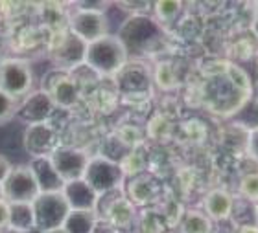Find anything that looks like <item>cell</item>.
Wrapping results in <instances>:
<instances>
[{
    "mask_svg": "<svg viewBox=\"0 0 258 233\" xmlns=\"http://www.w3.org/2000/svg\"><path fill=\"white\" fill-rule=\"evenodd\" d=\"M116 37L124 44L127 55H148L162 46L164 28L159 21L148 15H133L120 26Z\"/></svg>",
    "mask_w": 258,
    "mask_h": 233,
    "instance_id": "cell-1",
    "label": "cell"
},
{
    "mask_svg": "<svg viewBox=\"0 0 258 233\" xmlns=\"http://www.w3.org/2000/svg\"><path fill=\"white\" fill-rule=\"evenodd\" d=\"M127 63V52L116 35H105L87 44L85 61L92 72L102 75H116Z\"/></svg>",
    "mask_w": 258,
    "mask_h": 233,
    "instance_id": "cell-2",
    "label": "cell"
},
{
    "mask_svg": "<svg viewBox=\"0 0 258 233\" xmlns=\"http://www.w3.org/2000/svg\"><path fill=\"white\" fill-rule=\"evenodd\" d=\"M33 215H35V229L41 233H48L63 228L69 217L70 206L63 193H39L32 202Z\"/></svg>",
    "mask_w": 258,
    "mask_h": 233,
    "instance_id": "cell-3",
    "label": "cell"
},
{
    "mask_svg": "<svg viewBox=\"0 0 258 233\" xmlns=\"http://www.w3.org/2000/svg\"><path fill=\"white\" fill-rule=\"evenodd\" d=\"M124 175L125 171L120 164L103 158V156H96L89 160L83 180L102 196L118 189L120 184L124 182Z\"/></svg>",
    "mask_w": 258,
    "mask_h": 233,
    "instance_id": "cell-4",
    "label": "cell"
},
{
    "mask_svg": "<svg viewBox=\"0 0 258 233\" xmlns=\"http://www.w3.org/2000/svg\"><path fill=\"white\" fill-rule=\"evenodd\" d=\"M33 75L26 61L21 59H6L0 63V90L11 97H22L32 90Z\"/></svg>",
    "mask_w": 258,
    "mask_h": 233,
    "instance_id": "cell-5",
    "label": "cell"
},
{
    "mask_svg": "<svg viewBox=\"0 0 258 233\" xmlns=\"http://www.w3.org/2000/svg\"><path fill=\"white\" fill-rule=\"evenodd\" d=\"M2 187H4V200L8 204H19V202L32 204L41 193L35 176L28 165L13 167L8 178L2 182Z\"/></svg>",
    "mask_w": 258,
    "mask_h": 233,
    "instance_id": "cell-6",
    "label": "cell"
},
{
    "mask_svg": "<svg viewBox=\"0 0 258 233\" xmlns=\"http://www.w3.org/2000/svg\"><path fill=\"white\" fill-rule=\"evenodd\" d=\"M69 32L74 33L83 43H94L98 39L109 35V21L105 13L100 11L78 10L69 19Z\"/></svg>",
    "mask_w": 258,
    "mask_h": 233,
    "instance_id": "cell-7",
    "label": "cell"
},
{
    "mask_svg": "<svg viewBox=\"0 0 258 233\" xmlns=\"http://www.w3.org/2000/svg\"><path fill=\"white\" fill-rule=\"evenodd\" d=\"M50 160L54 164L57 175L63 178V182L80 180L85 175L89 156L83 151L69 145H59L54 153L50 154Z\"/></svg>",
    "mask_w": 258,
    "mask_h": 233,
    "instance_id": "cell-8",
    "label": "cell"
},
{
    "mask_svg": "<svg viewBox=\"0 0 258 233\" xmlns=\"http://www.w3.org/2000/svg\"><path fill=\"white\" fill-rule=\"evenodd\" d=\"M24 147L32 158H50V154L59 147L55 129L48 122L28 125L24 133Z\"/></svg>",
    "mask_w": 258,
    "mask_h": 233,
    "instance_id": "cell-9",
    "label": "cell"
},
{
    "mask_svg": "<svg viewBox=\"0 0 258 233\" xmlns=\"http://www.w3.org/2000/svg\"><path fill=\"white\" fill-rule=\"evenodd\" d=\"M55 108L54 99L50 97L46 90H35L24 97L21 105L17 106V116L28 125L35 123H46L52 118V112Z\"/></svg>",
    "mask_w": 258,
    "mask_h": 233,
    "instance_id": "cell-10",
    "label": "cell"
},
{
    "mask_svg": "<svg viewBox=\"0 0 258 233\" xmlns=\"http://www.w3.org/2000/svg\"><path fill=\"white\" fill-rule=\"evenodd\" d=\"M85 50L87 43H83L81 39H78L74 33H63L61 41L55 44L54 48V61L61 68V72H69V70L76 68L83 64L85 61Z\"/></svg>",
    "mask_w": 258,
    "mask_h": 233,
    "instance_id": "cell-11",
    "label": "cell"
},
{
    "mask_svg": "<svg viewBox=\"0 0 258 233\" xmlns=\"http://www.w3.org/2000/svg\"><path fill=\"white\" fill-rule=\"evenodd\" d=\"M69 202L70 209L76 211H94L98 209V202H100V195L87 184L83 178L80 180H70L64 182V187L61 191Z\"/></svg>",
    "mask_w": 258,
    "mask_h": 233,
    "instance_id": "cell-12",
    "label": "cell"
},
{
    "mask_svg": "<svg viewBox=\"0 0 258 233\" xmlns=\"http://www.w3.org/2000/svg\"><path fill=\"white\" fill-rule=\"evenodd\" d=\"M48 88H43L50 94V97L54 99L55 106L61 108H70L78 101V83L70 77L67 72L55 70L54 74L48 77Z\"/></svg>",
    "mask_w": 258,
    "mask_h": 233,
    "instance_id": "cell-13",
    "label": "cell"
},
{
    "mask_svg": "<svg viewBox=\"0 0 258 233\" xmlns=\"http://www.w3.org/2000/svg\"><path fill=\"white\" fill-rule=\"evenodd\" d=\"M28 167L32 169L41 193H59V191H63L64 182L57 175V171H55L50 158H32Z\"/></svg>",
    "mask_w": 258,
    "mask_h": 233,
    "instance_id": "cell-14",
    "label": "cell"
},
{
    "mask_svg": "<svg viewBox=\"0 0 258 233\" xmlns=\"http://www.w3.org/2000/svg\"><path fill=\"white\" fill-rule=\"evenodd\" d=\"M116 83L120 85V90L124 94H148L150 92V74L144 66L140 64H127L118 74H116Z\"/></svg>",
    "mask_w": 258,
    "mask_h": 233,
    "instance_id": "cell-15",
    "label": "cell"
},
{
    "mask_svg": "<svg viewBox=\"0 0 258 233\" xmlns=\"http://www.w3.org/2000/svg\"><path fill=\"white\" fill-rule=\"evenodd\" d=\"M232 207H234V198L231 196L229 191L221 189V187L209 191L203 200V213L212 222L229 220L232 215Z\"/></svg>",
    "mask_w": 258,
    "mask_h": 233,
    "instance_id": "cell-16",
    "label": "cell"
},
{
    "mask_svg": "<svg viewBox=\"0 0 258 233\" xmlns=\"http://www.w3.org/2000/svg\"><path fill=\"white\" fill-rule=\"evenodd\" d=\"M8 229L15 233H28L35 229V215H33L32 204H10V222Z\"/></svg>",
    "mask_w": 258,
    "mask_h": 233,
    "instance_id": "cell-17",
    "label": "cell"
},
{
    "mask_svg": "<svg viewBox=\"0 0 258 233\" xmlns=\"http://www.w3.org/2000/svg\"><path fill=\"white\" fill-rule=\"evenodd\" d=\"M232 125L243 133L258 129V97H249L240 108L231 116Z\"/></svg>",
    "mask_w": 258,
    "mask_h": 233,
    "instance_id": "cell-18",
    "label": "cell"
},
{
    "mask_svg": "<svg viewBox=\"0 0 258 233\" xmlns=\"http://www.w3.org/2000/svg\"><path fill=\"white\" fill-rule=\"evenodd\" d=\"M63 229L67 233H94V229H96V213L70 209L69 217L63 224Z\"/></svg>",
    "mask_w": 258,
    "mask_h": 233,
    "instance_id": "cell-19",
    "label": "cell"
},
{
    "mask_svg": "<svg viewBox=\"0 0 258 233\" xmlns=\"http://www.w3.org/2000/svg\"><path fill=\"white\" fill-rule=\"evenodd\" d=\"M107 217L116 228H127L135 220V204L129 198H114L107 209Z\"/></svg>",
    "mask_w": 258,
    "mask_h": 233,
    "instance_id": "cell-20",
    "label": "cell"
},
{
    "mask_svg": "<svg viewBox=\"0 0 258 233\" xmlns=\"http://www.w3.org/2000/svg\"><path fill=\"white\" fill-rule=\"evenodd\" d=\"M179 228L181 233H212V220L203 211H186Z\"/></svg>",
    "mask_w": 258,
    "mask_h": 233,
    "instance_id": "cell-21",
    "label": "cell"
},
{
    "mask_svg": "<svg viewBox=\"0 0 258 233\" xmlns=\"http://www.w3.org/2000/svg\"><path fill=\"white\" fill-rule=\"evenodd\" d=\"M153 195H155V187L148 176H137L129 184V196L133 204H148V200H151Z\"/></svg>",
    "mask_w": 258,
    "mask_h": 233,
    "instance_id": "cell-22",
    "label": "cell"
},
{
    "mask_svg": "<svg viewBox=\"0 0 258 233\" xmlns=\"http://www.w3.org/2000/svg\"><path fill=\"white\" fill-rule=\"evenodd\" d=\"M240 193L249 202H258V173H245L240 182Z\"/></svg>",
    "mask_w": 258,
    "mask_h": 233,
    "instance_id": "cell-23",
    "label": "cell"
},
{
    "mask_svg": "<svg viewBox=\"0 0 258 233\" xmlns=\"http://www.w3.org/2000/svg\"><path fill=\"white\" fill-rule=\"evenodd\" d=\"M179 11H181V4L179 2H172V0H164V2H157L155 4V13L157 19L161 22H172L177 19Z\"/></svg>",
    "mask_w": 258,
    "mask_h": 233,
    "instance_id": "cell-24",
    "label": "cell"
},
{
    "mask_svg": "<svg viewBox=\"0 0 258 233\" xmlns=\"http://www.w3.org/2000/svg\"><path fill=\"white\" fill-rule=\"evenodd\" d=\"M17 106H19V103L15 97H11L10 94L0 90V125H4L15 118Z\"/></svg>",
    "mask_w": 258,
    "mask_h": 233,
    "instance_id": "cell-25",
    "label": "cell"
},
{
    "mask_svg": "<svg viewBox=\"0 0 258 233\" xmlns=\"http://www.w3.org/2000/svg\"><path fill=\"white\" fill-rule=\"evenodd\" d=\"M157 83L161 88H173L177 85V75L170 63H161L157 66Z\"/></svg>",
    "mask_w": 258,
    "mask_h": 233,
    "instance_id": "cell-26",
    "label": "cell"
},
{
    "mask_svg": "<svg viewBox=\"0 0 258 233\" xmlns=\"http://www.w3.org/2000/svg\"><path fill=\"white\" fill-rule=\"evenodd\" d=\"M245 149H247V153H249V158H253L254 162H258V129L247 133Z\"/></svg>",
    "mask_w": 258,
    "mask_h": 233,
    "instance_id": "cell-27",
    "label": "cell"
},
{
    "mask_svg": "<svg viewBox=\"0 0 258 233\" xmlns=\"http://www.w3.org/2000/svg\"><path fill=\"white\" fill-rule=\"evenodd\" d=\"M8 222H10V204L0 200V231L8 229Z\"/></svg>",
    "mask_w": 258,
    "mask_h": 233,
    "instance_id": "cell-28",
    "label": "cell"
},
{
    "mask_svg": "<svg viewBox=\"0 0 258 233\" xmlns=\"http://www.w3.org/2000/svg\"><path fill=\"white\" fill-rule=\"evenodd\" d=\"M11 169H13V165L10 164V160L6 158L4 154H0V184L8 178V175L11 173Z\"/></svg>",
    "mask_w": 258,
    "mask_h": 233,
    "instance_id": "cell-29",
    "label": "cell"
},
{
    "mask_svg": "<svg viewBox=\"0 0 258 233\" xmlns=\"http://www.w3.org/2000/svg\"><path fill=\"white\" fill-rule=\"evenodd\" d=\"M105 6L103 2H81L80 8L81 10H87V11H100V13H105Z\"/></svg>",
    "mask_w": 258,
    "mask_h": 233,
    "instance_id": "cell-30",
    "label": "cell"
},
{
    "mask_svg": "<svg viewBox=\"0 0 258 233\" xmlns=\"http://www.w3.org/2000/svg\"><path fill=\"white\" fill-rule=\"evenodd\" d=\"M251 32H253L254 39H256V41H258V10L254 11L253 19H251Z\"/></svg>",
    "mask_w": 258,
    "mask_h": 233,
    "instance_id": "cell-31",
    "label": "cell"
},
{
    "mask_svg": "<svg viewBox=\"0 0 258 233\" xmlns=\"http://www.w3.org/2000/svg\"><path fill=\"white\" fill-rule=\"evenodd\" d=\"M254 217H256V228H258V202L254 204Z\"/></svg>",
    "mask_w": 258,
    "mask_h": 233,
    "instance_id": "cell-32",
    "label": "cell"
},
{
    "mask_svg": "<svg viewBox=\"0 0 258 233\" xmlns=\"http://www.w3.org/2000/svg\"><path fill=\"white\" fill-rule=\"evenodd\" d=\"M0 200H4V187L0 184Z\"/></svg>",
    "mask_w": 258,
    "mask_h": 233,
    "instance_id": "cell-33",
    "label": "cell"
},
{
    "mask_svg": "<svg viewBox=\"0 0 258 233\" xmlns=\"http://www.w3.org/2000/svg\"><path fill=\"white\" fill-rule=\"evenodd\" d=\"M48 233H67L63 228H59V229H54V231H48Z\"/></svg>",
    "mask_w": 258,
    "mask_h": 233,
    "instance_id": "cell-34",
    "label": "cell"
}]
</instances>
